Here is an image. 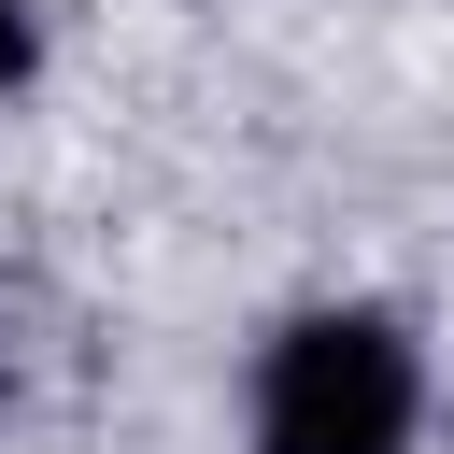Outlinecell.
<instances>
[{
    "label": "cell",
    "instance_id": "6da1fadb",
    "mask_svg": "<svg viewBox=\"0 0 454 454\" xmlns=\"http://www.w3.org/2000/svg\"><path fill=\"white\" fill-rule=\"evenodd\" d=\"M241 426H255V454H411V426H426V355H411V326L369 312V298L284 312V326L255 340Z\"/></svg>",
    "mask_w": 454,
    "mask_h": 454
},
{
    "label": "cell",
    "instance_id": "7a4b0ae2",
    "mask_svg": "<svg viewBox=\"0 0 454 454\" xmlns=\"http://www.w3.org/2000/svg\"><path fill=\"white\" fill-rule=\"evenodd\" d=\"M28 71H43V14H28V0H0V99H14Z\"/></svg>",
    "mask_w": 454,
    "mask_h": 454
}]
</instances>
